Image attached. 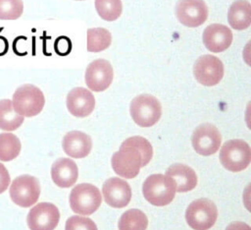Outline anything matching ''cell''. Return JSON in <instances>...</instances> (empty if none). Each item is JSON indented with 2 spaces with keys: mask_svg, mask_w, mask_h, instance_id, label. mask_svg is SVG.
Here are the masks:
<instances>
[{
  "mask_svg": "<svg viewBox=\"0 0 251 230\" xmlns=\"http://www.w3.org/2000/svg\"><path fill=\"white\" fill-rule=\"evenodd\" d=\"M153 155L151 144L142 137L134 136L123 142L112 156V167L121 177L132 179L141 167L147 165Z\"/></svg>",
  "mask_w": 251,
  "mask_h": 230,
  "instance_id": "obj_1",
  "label": "cell"
},
{
  "mask_svg": "<svg viewBox=\"0 0 251 230\" xmlns=\"http://www.w3.org/2000/svg\"><path fill=\"white\" fill-rule=\"evenodd\" d=\"M142 192L146 201L151 204L165 206L173 201L176 190V184L170 176L152 174L144 181Z\"/></svg>",
  "mask_w": 251,
  "mask_h": 230,
  "instance_id": "obj_2",
  "label": "cell"
},
{
  "mask_svg": "<svg viewBox=\"0 0 251 230\" xmlns=\"http://www.w3.org/2000/svg\"><path fill=\"white\" fill-rule=\"evenodd\" d=\"M45 103L43 92L33 85L19 86L13 94L12 105L23 117H32L41 112Z\"/></svg>",
  "mask_w": 251,
  "mask_h": 230,
  "instance_id": "obj_3",
  "label": "cell"
},
{
  "mask_svg": "<svg viewBox=\"0 0 251 230\" xmlns=\"http://www.w3.org/2000/svg\"><path fill=\"white\" fill-rule=\"evenodd\" d=\"M129 111L131 118L138 126L147 128L159 121L162 115V106L155 96L144 93L131 100Z\"/></svg>",
  "mask_w": 251,
  "mask_h": 230,
  "instance_id": "obj_4",
  "label": "cell"
},
{
  "mask_svg": "<svg viewBox=\"0 0 251 230\" xmlns=\"http://www.w3.org/2000/svg\"><path fill=\"white\" fill-rule=\"evenodd\" d=\"M219 158L226 169L239 172L249 165L251 149L249 144L242 140H229L221 147Z\"/></svg>",
  "mask_w": 251,
  "mask_h": 230,
  "instance_id": "obj_5",
  "label": "cell"
},
{
  "mask_svg": "<svg viewBox=\"0 0 251 230\" xmlns=\"http://www.w3.org/2000/svg\"><path fill=\"white\" fill-rule=\"evenodd\" d=\"M101 201L102 197L98 188L87 183L76 185L70 194L71 208L77 214H92L98 209Z\"/></svg>",
  "mask_w": 251,
  "mask_h": 230,
  "instance_id": "obj_6",
  "label": "cell"
},
{
  "mask_svg": "<svg viewBox=\"0 0 251 230\" xmlns=\"http://www.w3.org/2000/svg\"><path fill=\"white\" fill-rule=\"evenodd\" d=\"M217 217V206L208 199L193 201L185 211L186 222L194 230L210 229L215 224Z\"/></svg>",
  "mask_w": 251,
  "mask_h": 230,
  "instance_id": "obj_7",
  "label": "cell"
},
{
  "mask_svg": "<svg viewBox=\"0 0 251 230\" xmlns=\"http://www.w3.org/2000/svg\"><path fill=\"white\" fill-rule=\"evenodd\" d=\"M11 200L22 207L34 204L40 195L38 180L30 175H21L14 179L10 187Z\"/></svg>",
  "mask_w": 251,
  "mask_h": 230,
  "instance_id": "obj_8",
  "label": "cell"
},
{
  "mask_svg": "<svg viewBox=\"0 0 251 230\" xmlns=\"http://www.w3.org/2000/svg\"><path fill=\"white\" fill-rule=\"evenodd\" d=\"M193 74L196 81L206 86H212L220 83L224 76V65L214 55L200 56L193 65Z\"/></svg>",
  "mask_w": 251,
  "mask_h": 230,
  "instance_id": "obj_9",
  "label": "cell"
},
{
  "mask_svg": "<svg viewBox=\"0 0 251 230\" xmlns=\"http://www.w3.org/2000/svg\"><path fill=\"white\" fill-rule=\"evenodd\" d=\"M191 143L197 153L208 156L218 151L222 143V136L214 125L205 123L193 131Z\"/></svg>",
  "mask_w": 251,
  "mask_h": 230,
  "instance_id": "obj_10",
  "label": "cell"
},
{
  "mask_svg": "<svg viewBox=\"0 0 251 230\" xmlns=\"http://www.w3.org/2000/svg\"><path fill=\"white\" fill-rule=\"evenodd\" d=\"M176 15L180 24L188 28L203 25L208 18V7L204 0H178Z\"/></svg>",
  "mask_w": 251,
  "mask_h": 230,
  "instance_id": "obj_11",
  "label": "cell"
},
{
  "mask_svg": "<svg viewBox=\"0 0 251 230\" xmlns=\"http://www.w3.org/2000/svg\"><path fill=\"white\" fill-rule=\"evenodd\" d=\"M59 219L57 206L50 202H40L29 210L26 222L30 230H54Z\"/></svg>",
  "mask_w": 251,
  "mask_h": 230,
  "instance_id": "obj_12",
  "label": "cell"
},
{
  "mask_svg": "<svg viewBox=\"0 0 251 230\" xmlns=\"http://www.w3.org/2000/svg\"><path fill=\"white\" fill-rule=\"evenodd\" d=\"M114 72L112 65L105 59L91 62L85 71V84L93 91H103L112 84Z\"/></svg>",
  "mask_w": 251,
  "mask_h": 230,
  "instance_id": "obj_13",
  "label": "cell"
},
{
  "mask_svg": "<svg viewBox=\"0 0 251 230\" xmlns=\"http://www.w3.org/2000/svg\"><path fill=\"white\" fill-rule=\"evenodd\" d=\"M102 194L106 203L116 208L126 206L131 199L129 185L125 180L118 177H113L105 181L102 188Z\"/></svg>",
  "mask_w": 251,
  "mask_h": 230,
  "instance_id": "obj_14",
  "label": "cell"
},
{
  "mask_svg": "<svg viewBox=\"0 0 251 230\" xmlns=\"http://www.w3.org/2000/svg\"><path fill=\"white\" fill-rule=\"evenodd\" d=\"M203 42L206 48L214 53L226 50L232 42V32L225 25L212 24L203 31Z\"/></svg>",
  "mask_w": 251,
  "mask_h": 230,
  "instance_id": "obj_15",
  "label": "cell"
},
{
  "mask_svg": "<svg viewBox=\"0 0 251 230\" xmlns=\"http://www.w3.org/2000/svg\"><path fill=\"white\" fill-rule=\"evenodd\" d=\"M67 107L72 115L79 118L86 117L95 107V98L88 89L75 87L68 93Z\"/></svg>",
  "mask_w": 251,
  "mask_h": 230,
  "instance_id": "obj_16",
  "label": "cell"
},
{
  "mask_svg": "<svg viewBox=\"0 0 251 230\" xmlns=\"http://www.w3.org/2000/svg\"><path fill=\"white\" fill-rule=\"evenodd\" d=\"M64 151L73 158H83L92 147L91 138L80 131H72L65 135L62 142Z\"/></svg>",
  "mask_w": 251,
  "mask_h": 230,
  "instance_id": "obj_17",
  "label": "cell"
},
{
  "mask_svg": "<svg viewBox=\"0 0 251 230\" xmlns=\"http://www.w3.org/2000/svg\"><path fill=\"white\" fill-rule=\"evenodd\" d=\"M78 169L75 162L70 158H59L51 167L53 182L61 188L73 186L77 179Z\"/></svg>",
  "mask_w": 251,
  "mask_h": 230,
  "instance_id": "obj_18",
  "label": "cell"
},
{
  "mask_svg": "<svg viewBox=\"0 0 251 230\" xmlns=\"http://www.w3.org/2000/svg\"><path fill=\"white\" fill-rule=\"evenodd\" d=\"M166 175L174 180L176 190L179 193L189 192L197 185V176L194 170L182 163H176L170 166L166 171Z\"/></svg>",
  "mask_w": 251,
  "mask_h": 230,
  "instance_id": "obj_19",
  "label": "cell"
},
{
  "mask_svg": "<svg viewBox=\"0 0 251 230\" xmlns=\"http://www.w3.org/2000/svg\"><path fill=\"white\" fill-rule=\"evenodd\" d=\"M227 21L236 30H243L251 24V5L247 0L234 1L228 10Z\"/></svg>",
  "mask_w": 251,
  "mask_h": 230,
  "instance_id": "obj_20",
  "label": "cell"
},
{
  "mask_svg": "<svg viewBox=\"0 0 251 230\" xmlns=\"http://www.w3.org/2000/svg\"><path fill=\"white\" fill-rule=\"evenodd\" d=\"M24 122V117L19 115L10 99L0 100V129L4 131H15Z\"/></svg>",
  "mask_w": 251,
  "mask_h": 230,
  "instance_id": "obj_21",
  "label": "cell"
},
{
  "mask_svg": "<svg viewBox=\"0 0 251 230\" xmlns=\"http://www.w3.org/2000/svg\"><path fill=\"white\" fill-rule=\"evenodd\" d=\"M119 230H146L148 219L139 209H128L122 214L119 220Z\"/></svg>",
  "mask_w": 251,
  "mask_h": 230,
  "instance_id": "obj_22",
  "label": "cell"
},
{
  "mask_svg": "<svg viewBox=\"0 0 251 230\" xmlns=\"http://www.w3.org/2000/svg\"><path fill=\"white\" fill-rule=\"evenodd\" d=\"M112 41L110 31L104 28H94L87 30V50L100 52L107 49Z\"/></svg>",
  "mask_w": 251,
  "mask_h": 230,
  "instance_id": "obj_23",
  "label": "cell"
},
{
  "mask_svg": "<svg viewBox=\"0 0 251 230\" xmlns=\"http://www.w3.org/2000/svg\"><path fill=\"white\" fill-rule=\"evenodd\" d=\"M21 142L12 133L0 134V160L10 161L15 159L21 151Z\"/></svg>",
  "mask_w": 251,
  "mask_h": 230,
  "instance_id": "obj_24",
  "label": "cell"
},
{
  "mask_svg": "<svg viewBox=\"0 0 251 230\" xmlns=\"http://www.w3.org/2000/svg\"><path fill=\"white\" fill-rule=\"evenodd\" d=\"M95 8L100 18L112 22L121 16L123 4L121 0H95Z\"/></svg>",
  "mask_w": 251,
  "mask_h": 230,
  "instance_id": "obj_25",
  "label": "cell"
},
{
  "mask_svg": "<svg viewBox=\"0 0 251 230\" xmlns=\"http://www.w3.org/2000/svg\"><path fill=\"white\" fill-rule=\"evenodd\" d=\"M23 11V0H0V20H17Z\"/></svg>",
  "mask_w": 251,
  "mask_h": 230,
  "instance_id": "obj_26",
  "label": "cell"
},
{
  "mask_svg": "<svg viewBox=\"0 0 251 230\" xmlns=\"http://www.w3.org/2000/svg\"><path fill=\"white\" fill-rule=\"evenodd\" d=\"M65 230H97V226L88 217L74 215L66 221Z\"/></svg>",
  "mask_w": 251,
  "mask_h": 230,
  "instance_id": "obj_27",
  "label": "cell"
},
{
  "mask_svg": "<svg viewBox=\"0 0 251 230\" xmlns=\"http://www.w3.org/2000/svg\"><path fill=\"white\" fill-rule=\"evenodd\" d=\"M54 48L59 55H67L72 49V42L68 37L60 36L56 39Z\"/></svg>",
  "mask_w": 251,
  "mask_h": 230,
  "instance_id": "obj_28",
  "label": "cell"
},
{
  "mask_svg": "<svg viewBox=\"0 0 251 230\" xmlns=\"http://www.w3.org/2000/svg\"><path fill=\"white\" fill-rule=\"evenodd\" d=\"M10 184V175L6 167L0 163V194L5 192Z\"/></svg>",
  "mask_w": 251,
  "mask_h": 230,
  "instance_id": "obj_29",
  "label": "cell"
},
{
  "mask_svg": "<svg viewBox=\"0 0 251 230\" xmlns=\"http://www.w3.org/2000/svg\"><path fill=\"white\" fill-rule=\"evenodd\" d=\"M226 230H251L250 226L244 222L241 221H236V222H231Z\"/></svg>",
  "mask_w": 251,
  "mask_h": 230,
  "instance_id": "obj_30",
  "label": "cell"
},
{
  "mask_svg": "<svg viewBox=\"0 0 251 230\" xmlns=\"http://www.w3.org/2000/svg\"><path fill=\"white\" fill-rule=\"evenodd\" d=\"M8 51V41L5 37L0 36V55H4Z\"/></svg>",
  "mask_w": 251,
  "mask_h": 230,
  "instance_id": "obj_31",
  "label": "cell"
}]
</instances>
